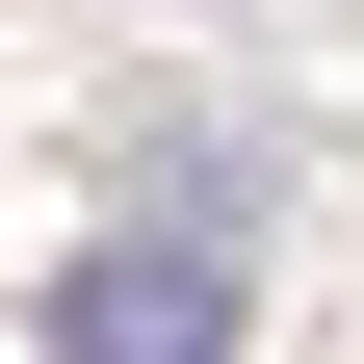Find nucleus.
Listing matches in <instances>:
<instances>
[{"label": "nucleus", "instance_id": "nucleus-1", "mask_svg": "<svg viewBox=\"0 0 364 364\" xmlns=\"http://www.w3.org/2000/svg\"><path fill=\"white\" fill-rule=\"evenodd\" d=\"M260 260H235V182H182V208H105L53 260V364H235Z\"/></svg>", "mask_w": 364, "mask_h": 364}]
</instances>
